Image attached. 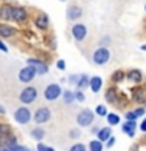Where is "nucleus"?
Instances as JSON below:
<instances>
[{"label": "nucleus", "instance_id": "nucleus-22", "mask_svg": "<svg viewBox=\"0 0 146 151\" xmlns=\"http://www.w3.org/2000/svg\"><path fill=\"white\" fill-rule=\"evenodd\" d=\"M110 137H112V127L110 126L102 127V129L97 132V140H101V142H107Z\"/></svg>", "mask_w": 146, "mask_h": 151}, {"label": "nucleus", "instance_id": "nucleus-18", "mask_svg": "<svg viewBox=\"0 0 146 151\" xmlns=\"http://www.w3.org/2000/svg\"><path fill=\"white\" fill-rule=\"evenodd\" d=\"M145 107H138V109H135V110H129V112H126L124 113V116H126V120H132V121H137V118H140V116H143L145 115Z\"/></svg>", "mask_w": 146, "mask_h": 151}, {"label": "nucleus", "instance_id": "nucleus-32", "mask_svg": "<svg viewBox=\"0 0 146 151\" xmlns=\"http://www.w3.org/2000/svg\"><path fill=\"white\" fill-rule=\"evenodd\" d=\"M96 113H97V115L99 116H107V107L105 106H102V104H101V106H97L96 107Z\"/></svg>", "mask_w": 146, "mask_h": 151}, {"label": "nucleus", "instance_id": "nucleus-33", "mask_svg": "<svg viewBox=\"0 0 146 151\" xmlns=\"http://www.w3.org/2000/svg\"><path fill=\"white\" fill-rule=\"evenodd\" d=\"M69 151H87V146H85L83 143H75L69 148Z\"/></svg>", "mask_w": 146, "mask_h": 151}, {"label": "nucleus", "instance_id": "nucleus-44", "mask_svg": "<svg viewBox=\"0 0 146 151\" xmlns=\"http://www.w3.org/2000/svg\"><path fill=\"white\" fill-rule=\"evenodd\" d=\"M141 50H145V52H146V44H143V46H141Z\"/></svg>", "mask_w": 146, "mask_h": 151}, {"label": "nucleus", "instance_id": "nucleus-8", "mask_svg": "<svg viewBox=\"0 0 146 151\" xmlns=\"http://www.w3.org/2000/svg\"><path fill=\"white\" fill-rule=\"evenodd\" d=\"M28 17H30V13L25 6H14L13 22H16L17 25H22V24H27Z\"/></svg>", "mask_w": 146, "mask_h": 151}, {"label": "nucleus", "instance_id": "nucleus-24", "mask_svg": "<svg viewBox=\"0 0 146 151\" xmlns=\"http://www.w3.org/2000/svg\"><path fill=\"white\" fill-rule=\"evenodd\" d=\"M77 90H83L85 88H89V77H88V74H80V79H79V82H77Z\"/></svg>", "mask_w": 146, "mask_h": 151}, {"label": "nucleus", "instance_id": "nucleus-47", "mask_svg": "<svg viewBox=\"0 0 146 151\" xmlns=\"http://www.w3.org/2000/svg\"><path fill=\"white\" fill-rule=\"evenodd\" d=\"M0 151H5V150H3V148H2V150H0Z\"/></svg>", "mask_w": 146, "mask_h": 151}, {"label": "nucleus", "instance_id": "nucleus-26", "mask_svg": "<svg viewBox=\"0 0 146 151\" xmlns=\"http://www.w3.org/2000/svg\"><path fill=\"white\" fill-rule=\"evenodd\" d=\"M63 101H64V104H72L74 101H75V93H72L71 90H66V91H63Z\"/></svg>", "mask_w": 146, "mask_h": 151}, {"label": "nucleus", "instance_id": "nucleus-17", "mask_svg": "<svg viewBox=\"0 0 146 151\" xmlns=\"http://www.w3.org/2000/svg\"><path fill=\"white\" fill-rule=\"evenodd\" d=\"M105 99H107L110 104H116V102H118V99H120V93H118V88L115 87V85H110V87L107 88Z\"/></svg>", "mask_w": 146, "mask_h": 151}, {"label": "nucleus", "instance_id": "nucleus-35", "mask_svg": "<svg viewBox=\"0 0 146 151\" xmlns=\"http://www.w3.org/2000/svg\"><path fill=\"white\" fill-rule=\"evenodd\" d=\"M79 79H80V76H79V74H71L69 77H68V83H71V85L75 83V85H77Z\"/></svg>", "mask_w": 146, "mask_h": 151}, {"label": "nucleus", "instance_id": "nucleus-21", "mask_svg": "<svg viewBox=\"0 0 146 151\" xmlns=\"http://www.w3.org/2000/svg\"><path fill=\"white\" fill-rule=\"evenodd\" d=\"M11 135V126L8 123H0V142L6 140Z\"/></svg>", "mask_w": 146, "mask_h": 151}, {"label": "nucleus", "instance_id": "nucleus-48", "mask_svg": "<svg viewBox=\"0 0 146 151\" xmlns=\"http://www.w3.org/2000/svg\"><path fill=\"white\" fill-rule=\"evenodd\" d=\"M61 2H66V0H61Z\"/></svg>", "mask_w": 146, "mask_h": 151}, {"label": "nucleus", "instance_id": "nucleus-42", "mask_svg": "<svg viewBox=\"0 0 146 151\" xmlns=\"http://www.w3.org/2000/svg\"><path fill=\"white\" fill-rule=\"evenodd\" d=\"M0 115H5V107L0 104Z\"/></svg>", "mask_w": 146, "mask_h": 151}, {"label": "nucleus", "instance_id": "nucleus-45", "mask_svg": "<svg viewBox=\"0 0 146 151\" xmlns=\"http://www.w3.org/2000/svg\"><path fill=\"white\" fill-rule=\"evenodd\" d=\"M0 150H2V142H0Z\"/></svg>", "mask_w": 146, "mask_h": 151}, {"label": "nucleus", "instance_id": "nucleus-31", "mask_svg": "<svg viewBox=\"0 0 146 151\" xmlns=\"http://www.w3.org/2000/svg\"><path fill=\"white\" fill-rule=\"evenodd\" d=\"M112 44V38L110 36H102V40L99 41V46L101 47H108Z\"/></svg>", "mask_w": 146, "mask_h": 151}, {"label": "nucleus", "instance_id": "nucleus-13", "mask_svg": "<svg viewBox=\"0 0 146 151\" xmlns=\"http://www.w3.org/2000/svg\"><path fill=\"white\" fill-rule=\"evenodd\" d=\"M16 35H17V28L9 25L8 22L0 24V38H2V40H9V38H14Z\"/></svg>", "mask_w": 146, "mask_h": 151}, {"label": "nucleus", "instance_id": "nucleus-14", "mask_svg": "<svg viewBox=\"0 0 146 151\" xmlns=\"http://www.w3.org/2000/svg\"><path fill=\"white\" fill-rule=\"evenodd\" d=\"M83 16V9L82 6H79V5H69L68 9H66V19L68 21H77Z\"/></svg>", "mask_w": 146, "mask_h": 151}, {"label": "nucleus", "instance_id": "nucleus-2", "mask_svg": "<svg viewBox=\"0 0 146 151\" xmlns=\"http://www.w3.org/2000/svg\"><path fill=\"white\" fill-rule=\"evenodd\" d=\"M36 98H38V88L36 87H31V85L25 87L21 91V94H19V101H21L22 104H25V106L33 104V102L36 101Z\"/></svg>", "mask_w": 146, "mask_h": 151}, {"label": "nucleus", "instance_id": "nucleus-20", "mask_svg": "<svg viewBox=\"0 0 146 151\" xmlns=\"http://www.w3.org/2000/svg\"><path fill=\"white\" fill-rule=\"evenodd\" d=\"M135 127H137V121H132V120H127L124 124H122V132H126L129 137H134L135 135Z\"/></svg>", "mask_w": 146, "mask_h": 151}, {"label": "nucleus", "instance_id": "nucleus-5", "mask_svg": "<svg viewBox=\"0 0 146 151\" xmlns=\"http://www.w3.org/2000/svg\"><path fill=\"white\" fill-rule=\"evenodd\" d=\"M27 63L33 66V68H36V73L38 76H44L49 73V65H47L46 60L42 58H38V57H30V58L27 60Z\"/></svg>", "mask_w": 146, "mask_h": 151}, {"label": "nucleus", "instance_id": "nucleus-7", "mask_svg": "<svg viewBox=\"0 0 146 151\" xmlns=\"http://www.w3.org/2000/svg\"><path fill=\"white\" fill-rule=\"evenodd\" d=\"M94 121V112L89 110V109H83V110L79 112L77 115V124L80 127H87Z\"/></svg>", "mask_w": 146, "mask_h": 151}, {"label": "nucleus", "instance_id": "nucleus-12", "mask_svg": "<svg viewBox=\"0 0 146 151\" xmlns=\"http://www.w3.org/2000/svg\"><path fill=\"white\" fill-rule=\"evenodd\" d=\"M50 116H52V112H50L49 107H39L35 112V115H33V118H35V121L38 123V124H44V123H47L50 120Z\"/></svg>", "mask_w": 146, "mask_h": 151}, {"label": "nucleus", "instance_id": "nucleus-43", "mask_svg": "<svg viewBox=\"0 0 146 151\" xmlns=\"http://www.w3.org/2000/svg\"><path fill=\"white\" fill-rule=\"evenodd\" d=\"M99 131H101V129H99V127H93V129H91V132H93V134H97Z\"/></svg>", "mask_w": 146, "mask_h": 151}, {"label": "nucleus", "instance_id": "nucleus-37", "mask_svg": "<svg viewBox=\"0 0 146 151\" xmlns=\"http://www.w3.org/2000/svg\"><path fill=\"white\" fill-rule=\"evenodd\" d=\"M55 65H57V68H58L60 71H64V69H66V61H64L63 58H58Z\"/></svg>", "mask_w": 146, "mask_h": 151}, {"label": "nucleus", "instance_id": "nucleus-38", "mask_svg": "<svg viewBox=\"0 0 146 151\" xmlns=\"http://www.w3.org/2000/svg\"><path fill=\"white\" fill-rule=\"evenodd\" d=\"M69 137H71V139H79V137H80V131L79 129H71L69 131Z\"/></svg>", "mask_w": 146, "mask_h": 151}, {"label": "nucleus", "instance_id": "nucleus-30", "mask_svg": "<svg viewBox=\"0 0 146 151\" xmlns=\"http://www.w3.org/2000/svg\"><path fill=\"white\" fill-rule=\"evenodd\" d=\"M44 42H46V46L49 47L50 50H55V49H57V42H55V36H47L46 40H44Z\"/></svg>", "mask_w": 146, "mask_h": 151}, {"label": "nucleus", "instance_id": "nucleus-6", "mask_svg": "<svg viewBox=\"0 0 146 151\" xmlns=\"http://www.w3.org/2000/svg\"><path fill=\"white\" fill-rule=\"evenodd\" d=\"M36 76H38V73H36V68H33V66L27 65L25 68H22L21 71H19V74H17V79H19V82L30 83L31 80L36 77Z\"/></svg>", "mask_w": 146, "mask_h": 151}, {"label": "nucleus", "instance_id": "nucleus-15", "mask_svg": "<svg viewBox=\"0 0 146 151\" xmlns=\"http://www.w3.org/2000/svg\"><path fill=\"white\" fill-rule=\"evenodd\" d=\"M35 25L36 28H39V30H47L50 25V21H49V16H47L46 13H38L36 17H35Z\"/></svg>", "mask_w": 146, "mask_h": 151}, {"label": "nucleus", "instance_id": "nucleus-10", "mask_svg": "<svg viewBox=\"0 0 146 151\" xmlns=\"http://www.w3.org/2000/svg\"><path fill=\"white\" fill-rule=\"evenodd\" d=\"M14 120H16V123H19V124H27V123L31 120L30 109H28V107H19V109H16V112H14Z\"/></svg>", "mask_w": 146, "mask_h": 151}, {"label": "nucleus", "instance_id": "nucleus-4", "mask_svg": "<svg viewBox=\"0 0 146 151\" xmlns=\"http://www.w3.org/2000/svg\"><path fill=\"white\" fill-rule=\"evenodd\" d=\"M71 35H72L74 41L82 42L85 38H87V35H88V28H87V25H85V24L77 22V24H74V25L71 27Z\"/></svg>", "mask_w": 146, "mask_h": 151}, {"label": "nucleus", "instance_id": "nucleus-36", "mask_svg": "<svg viewBox=\"0 0 146 151\" xmlns=\"http://www.w3.org/2000/svg\"><path fill=\"white\" fill-rule=\"evenodd\" d=\"M75 101H79V102L85 101V93L82 91V90H77V91H75Z\"/></svg>", "mask_w": 146, "mask_h": 151}, {"label": "nucleus", "instance_id": "nucleus-1", "mask_svg": "<svg viewBox=\"0 0 146 151\" xmlns=\"http://www.w3.org/2000/svg\"><path fill=\"white\" fill-rule=\"evenodd\" d=\"M110 58H112L110 49H108V47H101V46H99L97 49H94L93 55H91L93 63L97 65V66H102V65L108 63V60H110Z\"/></svg>", "mask_w": 146, "mask_h": 151}, {"label": "nucleus", "instance_id": "nucleus-9", "mask_svg": "<svg viewBox=\"0 0 146 151\" xmlns=\"http://www.w3.org/2000/svg\"><path fill=\"white\" fill-rule=\"evenodd\" d=\"M132 101L135 104H146V85H135L132 88Z\"/></svg>", "mask_w": 146, "mask_h": 151}, {"label": "nucleus", "instance_id": "nucleus-34", "mask_svg": "<svg viewBox=\"0 0 146 151\" xmlns=\"http://www.w3.org/2000/svg\"><path fill=\"white\" fill-rule=\"evenodd\" d=\"M8 150H11V151H31L28 146H25V145H16V146H11V148H8Z\"/></svg>", "mask_w": 146, "mask_h": 151}, {"label": "nucleus", "instance_id": "nucleus-27", "mask_svg": "<svg viewBox=\"0 0 146 151\" xmlns=\"http://www.w3.org/2000/svg\"><path fill=\"white\" fill-rule=\"evenodd\" d=\"M104 142L101 140H91L89 142V151H102L104 150Z\"/></svg>", "mask_w": 146, "mask_h": 151}, {"label": "nucleus", "instance_id": "nucleus-28", "mask_svg": "<svg viewBox=\"0 0 146 151\" xmlns=\"http://www.w3.org/2000/svg\"><path fill=\"white\" fill-rule=\"evenodd\" d=\"M107 121H108V126H116L120 124V116L116 113H107Z\"/></svg>", "mask_w": 146, "mask_h": 151}, {"label": "nucleus", "instance_id": "nucleus-11", "mask_svg": "<svg viewBox=\"0 0 146 151\" xmlns=\"http://www.w3.org/2000/svg\"><path fill=\"white\" fill-rule=\"evenodd\" d=\"M13 13H14V6L11 3L5 2L0 5V21L2 22H11L13 21Z\"/></svg>", "mask_w": 146, "mask_h": 151}, {"label": "nucleus", "instance_id": "nucleus-39", "mask_svg": "<svg viewBox=\"0 0 146 151\" xmlns=\"http://www.w3.org/2000/svg\"><path fill=\"white\" fill-rule=\"evenodd\" d=\"M113 145H115V137H113V135H112V137H110V139H108V140H107V148H112V146H113Z\"/></svg>", "mask_w": 146, "mask_h": 151}, {"label": "nucleus", "instance_id": "nucleus-25", "mask_svg": "<svg viewBox=\"0 0 146 151\" xmlns=\"http://www.w3.org/2000/svg\"><path fill=\"white\" fill-rule=\"evenodd\" d=\"M31 137H33V139H35L36 142H41V140L46 137V131L42 129V127L38 126V127H35V129L31 131Z\"/></svg>", "mask_w": 146, "mask_h": 151}, {"label": "nucleus", "instance_id": "nucleus-29", "mask_svg": "<svg viewBox=\"0 0 146 151\" xmlns=\"http://www.w3.org/2000/svg\"><path fill=\"white\" fill-rule=\"evenodd\" d=\"M3 145H5V148H11V146H16V145H17L16 135H9L6 140H3Z\"/></svg>", "mask_w": 146, "mask_h": 151}, {"label": "nucleus", "instance_id": "nucleus-19", "mask_svg": "<svg viewBox=\"0 0 146 151\" xmlns=\"http://www.w3.org/2000/svg\"><path fill=\"white\" fill-rule=\"evenodd\" d=\"M101 88H102V79L99 77V76H93V77H89V90H91L93 93L101 91Z\"/></svg>", "mask_w": 146, "mask_h": 151}, {"label": "nucleus", "instance_id": "nucleus-16", "mask_svg": "<svg viewBox=\"0 0 146 151\" xmlns=\"http://www.w3.org/2000/svg\"><path fill=\"white\" fill-rule=\"evenodd\" d=\"M126 79L127 80H130L132 83H135V85H140L141 82H143V73H141L140 69H130V71H127L126 73Z\"/></svg>", "mask_w": 146, "mask_h": 151}, {"label": "nucleus", "instance_id": "nucleus-40", "mask_svg": "<svg viewBox=\"0 0 146 151\" xmlns=\"http://www.w3.org/2000/svg\"><path fill=\"white\" fill-rule=\"evenodd\" d=\"M0 50H2V52H8V46L2 41V38H0Z\"/></svg>", "mask_w": 146, "mask_h": 151}, {"label": "nucleus", "instance_id": "nucleus-3", "mask_svg": "<svg viewBox=\"0 0 146 151\" xmlns=\"http://www.w3.org/2000/svg\"><path fill=\"white\" fill-rule=\"evenodd\" d=\"M61 94H63V90H61V85L58 83H49L44 88V99L46 101L54 102L55 99H58Z\"/></svg>", "mask_w": 146, "mask_h": 151}, {"label": "nucleus", "instance_id": "nucleus-41", "mask_svg": "<svg viewBox=\"0 0 146 151\" xmlns=\"http://www.w3.org/2000/svg\"><path fill=\"white\" fill-rule=\"evenodd\" d=\"M140 131H141V132H146V118H145L143 121H141V124H140Z\"/></svg>", "mask_w": 146, "mask_h": 151}, {"label": "nucleus", "instance_id": "nucleus-23", "mask_svg": "<svg viewBox=\"0 0 146 151\" xmlns=\"http://www.w3.org/2000/svg\"><path fill=\"white\" fill-rule=\"evenodd\" d=\"M112 82L115 83V85H118V83H121L122 80H126V71H122V69H116L115 73L112 74Z\"/></svg>", "mask_w": 146, "mask_h": 151}, {"label": "nucleus", "instance_id": "nucleus-46", "mask_svg": "<svg viewBox=\"0 0 146 151\" xmlns=\"http://www.w3.org/2000/svg\"><path fill=\"white\" fill-rule=\"evenodd\" d=\"M145 11H146V5H145Z\"/></svg>", "mask_w": 146, "mask_h": 151}]
</instances>
